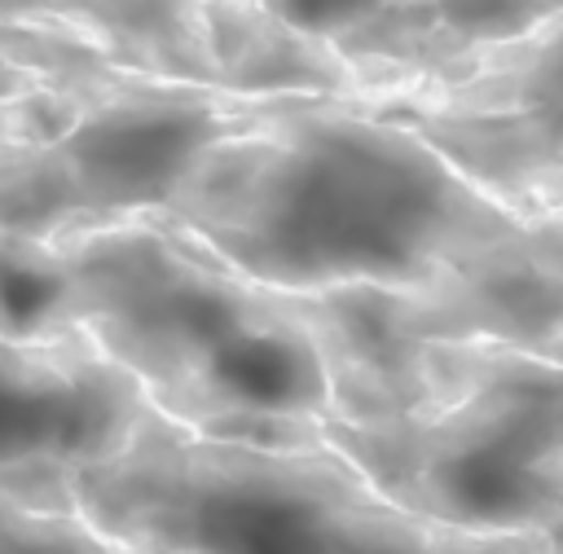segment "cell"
<instances>
[{
    "mask_svg": "<svg viewBox=\"0 0 563 554\" xmlns=\"http://www.w3.org/2000/svg\"><path fill=\"white\" fill-rule=\"evenodd\" d=\"M163 220L268 290L321 295L435 286L519 242L537 211L361 97H295L216 141Z\"/></svg>",
    "mask_w": 563,
    "mask_h": 554,
    "instance_id": "1",
    "label": "cell"
},
{
    "mask_svg": "<svg viewBox=\"0 0 563 554\" xmlns=\"http://www.w3.org/2000/svg\"><path fill=\"white\" fill-rule=\"evenodd\" d=\"M44 330L88 339L150 409L211 440L325 444V361L282 290L163 215L35 242Z\"/></svg>",
    "mask_w": 563,
    "mask_h": 554,
    "instance_id": "2",
    "label": "cell"
},
{
    "mask_svg": "<svg viewBox=\"0 0 563 554\" xmlns=\"http://www.w3.org/2000/svg\"><path fill=\"white\" fill-rule=\"evenodd\" d=\"M418 369L422 413L325 418V444L405 510L479 532H545L563 501V361L427 343Z\"/></svg>",
    "mask_w": 563,
    "mask_h": 554,
    "instance_id": "3",
    "label": "cell"
},
{
    "mask_svg": "<svg viewBox=\"0 0 563 554\" xmlns=\"http://www.w3.org/2000/svg\"><path fill=\"white\" fill-rule=\"evenodd\" d=\"M365 497L374 484L334 444L211 440L158 409L66 475V501L123 554H334Z\"/></svg>",
    "mask_w": 563,
    "mask_h": 554,
    "instance_id": "4",
    "label": "cell"
},
{
    "mask_svg": "<svg viewBox=\"0 0 563 554\" xmlns=\"http://www.w3.org/2000/svg\"><path fill=\"white\" fill-rule=\"evenodd\" d=\"M295 97L136 79L66 132L0 149V237H57L163 215L189 167Z\"/></svg>",
    "mask_w": 563,
    "mask_h": 554,
    "instance_id": "5",
    "label": "cell"
},
{
    "mask_svg": "<svg viewBox=\"0 0 563 554\" xmlns=\"http://www.w3.org/2000/svg\"><path fill=\"white\" fill-rule=\"evenodd\" d=\"M365 106L418 128L471 180L515 198L563 163V18L440 79L361 92Z\"/></svg>",
    "mask_w": 563,
    "mask_h": 554,
    "instance_id": "6",
    "label": "cell"
},
{
    "mask_svg": "<svg viewBox=\"0 0 563 554\" xmlns=\"http://www.w3.org/2000/svg\"><path fill=\"white\" fill-rule=\"evenodd\" d=\"M145 409L141 387L88 339L0 330V492L70 506L66 475L114 453Z\"/></svg>",
    "mask_w": 563,
    "mask_h": 554,
    "instance_id": "7",
    "label": "cell"
},
{
    "mask_svg": "<svg viewBox=\"0 0 563 554\" xmlns=\"http://www.w3.org/2000/svg\"><path fill=\"white\" fill-rule=\"evenodd\" d=\"M563 18V0H383L334 40L365 92L440 79Z\"/></svg>",
    "mask_w": 563,
    "mask_h": 554,
    "instance_id": "8",
    "label": "cell"
},
{
    "mask_svg": "<svg viewBox=\"0 0 563 554\" xmlns=\"http://www.w3.org/2000/svg\"><path fill=\"white\" fill-rule=\"evenodd\" d=\"M136 79L150 75L110 62L66 18H0V149L66 132Z\"/></svg>",
    "mask_w": 563,
    "mask_h": 554,
    "instance_id": "9",
    "label": "cell"
},
{
    "mask_svg": "<svg viewBox=\"0 0 563 554\" xmlns=\"http://www.w3.org/2000/svg\"><path fill=\"white\" fill-rule=\"evenodd\" d=\"M216 84L238 97H361V75L321 35L264 0H202Z\"/></svg>",
    "mask_w": 563,
    "mask_h": 554,
    "instance_id": "10",
    "label": "cell"
},
{
    "mask_svg": "<svg viewBox=\"0 0 563 554\" xmlns=\"http://www.w3.org/2000/svg\"><path fill=\"white\" fill-rule=\"evenodd\" d=\"M123 70L167 84H216L202 0H66L62 13Z\"/></svg>",
    "mask_w": 563,
    "mask_h": 554,
    "instance_id": "11",
    "label": "cell"
},
{
    "mask_svg": "<svg viewBox=\"0 0 563 554\" xmlns=\"http://www.w3.org/2000/svg\"><path fill=\"white\" fill-rule=\"evenodd\" d=\"M334 554H550V536L457 528V523L405 510L374 488V497H365L347 514Z\"/></svg>",
    "mask_w": 563,
    "mask_h": 554,
    "instance_id": "12",
    "label": "cell"
},
{
    "mask_svg": "<svg viewBox=\"0 0 563 554\" xmlns=\"http://www.w3.org/2000/svg\"><path fill=\"white\" fill-rule=\"evenodd\" d=\"M0 554H123L75 506H35L0 492Z\"/></svg>",
    "mask_w": 563,
    "mask_h": 554,
    "instance_id": "13",
    "label": "cell"
},
{
    "mask_svg": "<svg viewBox=\"0 0 563 554\" xmlns=\"http://www.w3.org/2000/svg\"><path fill=\"white\" fill-rule=\"evenodd\" d=\"M273 13H282L286 22H295L299 31L308 35H321V40H339L347 35L356 22H365L383 0H264Z\"/></svg>",
    "mask_w": 563,
    "mask_h": 554,
    "instance_id": "14",
    "label": "cell"
},
{
    "mask_svg": "<svg viewBox=\"0 0 563 554\" xmlns=\"http://www.w3.org/2000/svg\"><path fill=\"white\" fill-rule=\"evenodd\" d=\"M515 207H523V211H554V215H563V163H554L550 171H541L537 180H528V189L515 198Z\"/></svg>",
    "mask_w": 563,
    "mask_h": 554,
    "instance_id": "15",
    "label": "cell"
},
{
    "mask_svg": "<svg viewBox=\"0 0 563 554\" xmlns=\"http://www.w3.org/2000/svg\"><path fill=\"white\" fill-rule=\"evenodd\" d=\"M62 4H66V0H0V18H35V13L57 18Z\"/></svg>",
    "mask_w": 563,
    "mask_h": 554,
    "instance_id": "16",
    "label": "cell"
},
{
    "mask_svg": "<svg viewBox=\"0 0 563 554\" xmlns=\"http://www.w3.org/2000/svg\"><path fill=\"white\" fill-rule=\"evenodd\" d=\"M545 536H550V554H563V501H559L554 519L545 523Z\"/></svg>",
    "mask_w": 563,
    "mask_h": 554,
    "instance_id": "17",
    "label": "cell"
}]
</instances>
